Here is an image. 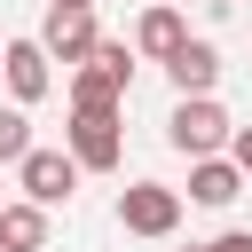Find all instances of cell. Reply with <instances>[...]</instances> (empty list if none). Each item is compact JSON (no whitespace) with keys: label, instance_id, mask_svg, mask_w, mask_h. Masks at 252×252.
I'll return each mask as SVG.
<instances>
[{"label":"cell","instance_id":"11","mask_svg":"<svg viewBox=\"0 0 252 252\" xmlns=\"http://www.w3.org/2000/svg\"><path fill=\"white\" fill-rule=\"evenodd\" d=\"M126 102V87L102 71V63H87V71H71V110H118Z\"/></svg>","mask_w":252,"mask_h":252},{"label":"cell","instance_id":"10","mask_svg":"<svg viewBox=\"0 0 252 252\" xmlns=\"http://www.w3.org/2000/svg\"><path fill=\"white\" fill-rule=\"evenodd\" d=\"M0 244L8 252H39L47 244V205H32V197L24 205H0Z\"/></svg>","mask_w":252,"mask_h":252},{"label":"cell","instance_id":"20","mask_svg":"<svg viewBox=\"0 0 252 252\" xmlns=\"http://www.w3.org/2000/svg\"><path fill=\"white\" fill-rule=\"evenodd\" d=\"M0 55H8V47H0Z\"/></svg>","mask_w":252,"mask_h":252},{"label":"cell","instance_id":"4","mask_svg":"<svg viewBox=\"0 0 252 252\" xmlns=\"http://www.w3.org/2000/svg\"><path fill=\"white\" fill-rule=\"evenodd\" d=\"M39 47H47L55 63H71V71H87V63L102 55V24H94V8H63V16H47V32H39Z\"/></svg>","mask_w":252,"mask_h":252},{"label":"cell","instance_id":"1","mask_svg":"<svg viewBox=\"0 0 252 252\" xmlns=\"http://www.w3.org/2000/svg\"><path fill=\"white\" fill-rule=\"evenodd\" d=\"M165 142L197 165V158H220V150L236 142V118H228L213 94H181V102H173V118H165Z\"/></svg>","mask_w":252,"mask_h":252},{"label":"cell","instance_id":"8","mask_svg":"<svg viewBox=\"0 0 252 252\" xmlns=\"http://www.w3.org/2000/svg\"><path fill=\"white\" fill-rule=\"evenodd\" d=\"M165 79H173V94H213V79H220V47H213V39H189V47L165 63Z\"/></svg>","mask_w":252,"mask_h":252},{"label":"cell","instance_id":"12","mask_svg":"<svg viewBox=\"0 0 252 252\" xmlns=\"http://www.w3.org/2000/svg\"><path fill=\"white\" fill-rule=\"evenodd\" d=\"M39 142H32V118L24 110H0V165H24Z\"/></svg>","mask_w":252,"mask_h":252},{"label":"cell","instance_id":"6","mask_svg":"<svg viewBox=\"0 0 252 252\" xmlns=\"http://www.w3.org/2000/svg\"><path fill=\"white\" fill-rule=\"evenodd\" d=\"M0 79H8L16 110H24V102H39V94L55 87V55H47L39 39H8V55H0Z\"/></svg>","mask_w":252,"mask_h":252},{"label":"cell","instance_id":"16","mask_svg":"<svg viewBox=\"0 0 252 252\" xmlns=\"http://www.w3.org/2000/svg\"><path fill=\"white\" fill-rule=\"evenodd\" d=\"M63 8H94V0H47V16H63Z\"/></svg>","mask_w":252,"mask_h":252},{"label":"cell","instance_id":"18","mask_svg":"<svg viewBox=\"0 0 252 252\" xmlns=\"http://www.w3.org/2000/svg\"><path fill=\"white\" fill-rule=\"evenodd\" d=\"M189 252H205V244H189Z\"/></svg>","mask_w":252,"mask_h":252},{"label":"cell","instance_id":"3","mask_svg":"<svg viewBox=\"0 0 252 252\" xmlns=\"http://www.w3.org/2000/svg\"><path fill=\"white\" fill-rule=\"evenodd\" d=\"M87 173H110L126 158V134H118V110H71V142H63Z\"/></svg>","mask_w":252,"mask_h":252},{"label":"cell","instance_id":"17","mask_svg":"<svg viewBox=\"0 0 252 252\" xmlns=\"http://www.w3.org/2000/svg\"><path fill=\"white\" fill-rule=\"evenodd\" d=\"M213 8H236V0H213Z\"/></svg>","mask_w":252,"mask_h":252},{"label":"cell","instance_id":"2","mask_svg":"<svg viewBox=\"0 0 252 252\" xmlns=\"http://www.w3.org/2000/svg\"><path fill=\"white\" fill-rule=\"evenodd\" d=\"M118 228H126V236H173V228H181V189H165V181H126V189H118Z\"/></svg>","mask_w":252,"mask_h":252},{"label":"cell","instance_id":"5","mask_svg":"<svg viewBox=\"0 0 252 252\" xmlns=\"http://www.w3.org/2000/svg\"><path fill=\"white\" fill-rule=\"evenodd\" d=\"M79 173H87V165H79L71 150H32V158L16 165V181H24L32 205H63V197L79 189Z\"/></svg>","mask_w":252,"mask_h":252},{"label":"cell","instance_id":"7","mask_svg":"<svg viewBox=\"0 0 252 252\" xmlns=\"http://www.w3.org/2000/svg\"><path fill=\"white\" fill-rule=\"evenodd\" d=\"M189 47V24H181V8H142V24H134V55H150V63H173Z\"/></svg>","mask_w":252,"mask_h":252},{"label":"cell","instance_id":"19","mask_svg":"<svg viewBox=\"0 0 252 252\" xmlns=\"http://www.w3.org/2000/svg\"><path fill=\"white\" fill-rule=\"evenodd\" d=\"M0 252H8V244H0Z\"/></svg>","mask_w":252,"mask_h":252},{"label":"cell","instance_id":"14","mask_svg":"<svg viewBox=\"0 0 252 252\" xmlns=\"http://www.w3.org/2000/svg\"><path fill=\"white\" fill-rule=\"evenodd\" d=\"M228 158L244 165V181H252V126H236V142H228Z\"/></svg>","mask_w":252,"mask_h":252},{"label":"cell","instance_id":"13","mask_svg":"<svg viewBox=\"0 0 252 252\" xmlns=\"http://www.w3.org/2000/svg\"><path fill=\"white\" fill-rule=\"evenodd\" d=\"M94 63H102V71H110L118 87L134 79V47H126V39H102V55H94Z\"/></svg>","mask_w":252,"mask_h":252},{"label":"cell","instance_id":"9","mask_svg":"<svg viewBox=\"0 0 252 252\" xmlns=\"http://www.w3.org/2000/svg\"><path fill=\"white\" fill-rule=\"evenodd\" d=\"M189 197L197 205H236L244 197V165L236 158H197L189 165Z\"/></svg>","mask_w":252,"mask_h":252},{"label":"cell","instance_id":"15","mask_svg":"<svg viewBox=\"0 0 252 252\" xmlns=\"http://www.w3.org/2000/svg\"><path fill=\"white\" fill-rule=\"evenodd\" d=\"M205 252H252V228H228V236H213Z\"/></svg>","mask_w":252,"mask_h":252}]
</instances>
